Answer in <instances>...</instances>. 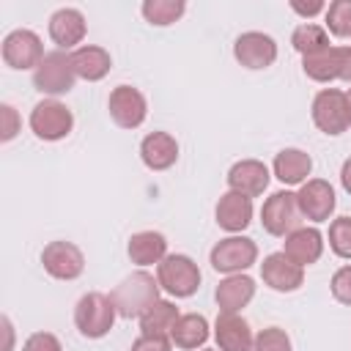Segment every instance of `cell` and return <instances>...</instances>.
I'll list each match as a JSON object with an SVG mask.
<instances>
[{
    "instance_id": "1",
    "label": "cell",
    "mask_w": 351,
    "mask_h": 351,
    "mask_svg": "<svg viewBox=\"0 0 351 351\" xmlns=\"http://www.w3.org/2000/svg\"><path fill=\"white\" fill-rule=\"evenodd\" d=\"M159 280L145 271V269H137L132 274H126L112 291H110V299L118 310L121 318H140L154 302H159Z\"/></svg>"
},
{
    "instance_id": "2",
    "label": "cell",
    "mask_w": 351,
    "mask_h": 351,
    "mask_svg": "<svg viewBox=\"0 0 351 351\" xmlns=\"http://www.w3.org/2000/svg\"><path fill=\"white\" fill-rule=\"evenodd\" d=\"M115 318H118V310H115L110 293L88 291L74 304V326L88 340H99V337L110 335V329L115 326Z\"/></svg>"
},
{
    "instance_id": "3",
    "label": "cell",
    "mask_w": 351,
    "mask_h": 351,
    "mask_svg": "<svg viewBox=\"0 0 351 351\" xmlns=\"http://www.w3.org/2000/svg\"><path fill=\"white\" fill-rule=\"evenodd\" d=\"M156 280H159V288L173 296V299H189L197 293L200 288V266L184 255V252H167L165 261L156 266Z\"/></svg>"
},
{
    "instance_id": "4",
    "label": "cell",
    "mask_w": 351,
    "mask_h": 351,
    "mask_svg": "<svg viewBox=\"0 0 351 351\" xmlns=\"http://www.w3.org/2000/svg\"><path fill=\"white\" fill-rule=\"evenodd\" d=\"M310 115H313L315 129L324 132V134H329V137H337V134L348 132L351 112H348V96H346V90H340V88H321L313 96Z\"/></svg>"
},
{
    "instance_id": "5",
    "label": "cell",
    "mask_w": 351,
    "mask_h": 351,
    "mask_svg": "<svg viewBox=\"0 0 351 351\" xmlns=\"http://www.w3.org/2000/svg\"><path fill=\"white\" fill-rule=\"evenodd\" d=\"M208 263L214 271L219 274H244L250 266L258 263V244L250 239V236H225L219 239L211 252H208Z\"/></svg>"
},
{
    "instance_id": "6",
    "label": "cell",
    "mask_w": 351,
    "mask_h": 351,
    "mask_svg": "<svg viewBox=\"0 0 351 351\" xmlns=\"http://www.w3.org/2000/svg\"><path fill=\"white\" fill-rule=\"evenodd\" d=\"M77 82L74 66H71V52L63 49H52L44 55V60L38 63V69L33 71V88L49 99H58L63 93H69Z\"/></svg>"
},
{
    "instance_id": "7",
    "label": "cell",
    "mask_w": 351,
    "mask_h": 351,
    "mask_svg": "<svg viewBox=\"0 0 351 351\" xmlns=\"http://www.w3.org/2000/svg\"><path fill=\"white\" fill-rule=\"evenodd\" d=\"M302 211L296 203V192L291 189H277L271 192L263 206H261V225L269 236L285 239L288 233H293L296 228H302Z\"/></svg>"
},
{
    "instance_id": "8",
    "label": "cell",
    "mask_w": 351,
    "mask_h": 351,
    "mask_svg": "<svg viewBox=\"0 0 351 351\" xmlns=\"http://www.w3.org/2000/svg\"><path fill=\"white\" fill-rule=\"evenodd\" d=\"M27 123H30V132L38 140L58 143V140H63V137L71 134V129H74V112L63 101H58V99H41L30 110Z\"/></svg>"
},
{
    "instance_id": "9",
    "label": "cell",
    "mask_w": 351,
    "mask_h": 351,
    "mask_svg": "<svg viewBox=\"0 0 351 351\" xmlns=\"http://www.w3.org/2000/svg\"><path fill=\"white\" fill-rule=\"evenodd\" d=\"M0 55H3V63H5L8 69H16V71H36L47 52H44V44H41V36H38L36 30L16 27V30H11V33L3 38Z\"/></svg>"
},
{
    "instance_id": "10",
    "label": "cell",
    "mask_w": 351,
    "mask_h": 351,
    "mask_svg": "<svg viewBox=\"0 0 351 351\" xmlns=\"http://www.w3.org/2000/svg\"><path fill=\"white\" fill-rule=\"evenodd\" d=\"M296 203H299L302 217L310 219L313 225L329 222L335 214V206H337L335 186L326 178H310L296 189Z\"/></svg>"
},
{
    "instance_id": "11",
    "label": "cell",
    "mask_w": 351,
    "mask_h": 351,
    "mask_svg": "<svg viewBox=\"0 0 351 351\" xmlns=\"http://www.w3.org/2000/svg\"><path fill=\"white\" fill-rule=\"evenodd\" d=\"M41 266H44V271L49 277L71 282L85 271V255L74 241L58 239V241H49L41 250Z\"/></svg>"
},
{
    "instance_id": "12",
    "label": "cell",
    "mask_w": 351,
    "mask_h": 351,
    "mask_svg": "<svg viewBox=\"0 0 351 351\" xmlns=\"http://www.w3.org/2000/svg\"><path fill=\"white\" fill-rule=\"evenodd\" d=\"M107 110H110V118L115 121V126H121V129H137L148 118V101H145L143 90L134 85H115L110 90Z\"/></svg>"
},
{
    "instance_id": "13",
    "label": "cell",
    "mask_w": 351,
    "mask_h": 351,
    "mask_svg": "<svg viewBox=\"0 0 351 351\" xmlns=\"http://www.w3.org/2000/svg\"><path fill=\"white\" fill-rule=\"evenodd\" d=\"M233 58L250 71L269 69L277 60V41L263 30H247L233 41Z\"/></svg>"
},
{
    "instance_id": "14",
    "label": "cell",
    "mask_w": 351,
    "mask_h": 351,
    "mask_svg": "<svg viewBox=\"0 0 351 351\" xmlns=\"http://www.w3.org/2000/svg\"><path fill=\"white\" fill-rule=\"evenodd\" d=\"M49 38L58 49L63 52H74L77 47H82L85 41V33H88V22H85V14L80 8H71V5H63L58 8L52 16H49Z\"/></svg>"
},
{
    "instance_id": "15",
    "label": "cell",
    "mask_w": 351,
    "mask_h": 351,
    "mask_svg": "<svg viewBox=\"0 0 351 351\" xmlns=\"http://www.w3.org/2000/svg\"><path fill=\"white\" fill-rule=\"evenodd\" d=\"M261 280L263 285H269L277 293H293L304 285V269L299 263H293L282 250L271 252L263 258L261 263Z\"/></svg>"
},
{
    "instance_id": "16",
    "label": "cell",
    "mask_w": 351,
    "mask_h": 351,
    "mask_svg": "<svg viewBox=\"0 0 351 351\" xmlns=\"http://www.w3.org/2000/svg\"><path fill=\"white\" fill-rule=\"evenodd\" d=\"M228 189L230 192H241L247 197H258L266 192L269 181H271V170L261 162V159H239L230 165L228 170Z\"/></svg>"
},
{
    "instance_id": "17",
    "label": "cell",
    "mask_w": 351,
    "mask_h": 351,
    "mask_svg": "<svg viewBox=\"0 0 351 351\" xmlns=\"http://www.w3.org/2000/svg\"><path fill=\"white\" fill-rule=\"evenodd\" d=\"M252 197L241 195V192H225L219 200H217V208H214V219L217 225L228 233V236H236L241 230H247L252 225Z\"/></svg>"
},
{
    "instance_id": "18",
    "label": "cell",
    "mask_w": 351,
    "mask_h": 351,
    "mask_svg": "<svg viewBox=\"0 0 351 351\" xmlns=\"http://www.w3.org/2000/svg\"><path fill=\"white\" fill-rule=\"evenodd\" d=\"M324 244H326V241H324V233H321L315 225H302V228H296L293 233L285 236L282 252H285L293 263H299V266L304 269V266H313V263L321 261Z\"/></svg>"
},
{
    "instance_id": "19",
    "label": "cell",
    "mask_w": 351,
    "mask_h": 351,
    "mask_svg": "<svg viewBox=\"0 0 351 351\" xmlns=\"http://www.w3.org/2000/svg\"><path fill=\"white\" fill-rule=\"evenodd\" d=\"M214 340L219 351H252V326L239 313H219L214 321Z\"/></svg>"
},
{
    "instance_id": "20",
    "label": "cell",
    "mask_w": 351,
    "mask_h": 351,
    "mask_svg": "<svg viewBox=\"0 0 351 351\" xmlns=\"http://www.w3.org/2000/svg\"><path fill=\"white\" fill-rule=\"evenodd\" d=\"M140 159L148 170L162 173L178 162V140L170 132H148L140 140Z\"/></svg>"
},
{
    "instance_id": "21",
    "label": "cell",
    "mask_w": 351,
    "mask_h": 351,
    "mask_svg": "<svg viewBox=\"0 0 351 351\" xmlns=\"http://www.w3.org/2000/svg\"><path fill=\"white\" fill-rule=\"evenodd\" d=\"M255 288L258 285L247 271L244 274H228L214 288V302H217L219 313H241L255 299Z\"/></svg>"
},
{
    "instance_id": "22",
    "label": "cell",
    "mask_w": 351,
    "mask_h": 351,
    "mask_svg": "<svg viewBox=\"0 0 351 351\" xmlns=\"http://www.w3.org/2000/svg\"><path fill=\"white\" fill-rule=\"evenodd\" d=\"M313 173V156L302 148H282L271 162V176L285 186H302L310 181Z\"/></svg>"
},
{
    "instance_id": "23",
    "label": "cell",
    "mask_w": 351,
    "mask_h": 351,
    "mask_svg": "<svg viewBox=\"0 0 351 351\" xmlns=\"http://www.w3.org/2000/svg\"><path fill=\"white\" fill-rule=\"evenodd\" d=\"M126 255L134 266H159L167 255V239L159 230H137L126 241Z\"/></svg>"
},
{
    "instance_id": "24",
    "label": "cell",
    "mask_w": 351,
    "mask_h": 351,
    "mask_svg": "<svg viewBox=\"0 0 351 351\" xmlns=\"http://www.w3.org/2000/svg\"><path fill=\"white\" fill-rule=\"evenodd\" d=\"M71 66L77 80H88V82H99L110 74L112 69V58L104 47L99 44H82L71 52Z\"/></svg>"
},
{
    "instance_id": "25",
    "label": "cell",
    "mask_w": 351,
    "mask_h": 351,
    "mask_svg": "<svg viewBox=\"0 0 351 351\" xmlns=\"http://www.w3.org/2000/svg\"><path fill=\"white\" fill-rule=\"evenodd\" d=\"M302 71H304L313 82H324V85L340 80V74H343V47L329 44L326 49L302 58Z\"/></svg>"
},
{
    "instance_id": "26",
    "label": "cell",
    "mask_w": 351,
    "mask_h": 351,
    "mask_svg": "<svg viewBox=\"0 0 351 351\" xmlns=\"http://www.w3.org/2000/svg\"><path fill=\"white\" fill-rule=\"evenodd\" d=\"M208 335H211V326H208L206 315H200V313H184L176 321V326L170 332V340L181 351H197V348L206 346Z\"/></svg>"
},
{
    "instance_id": "27",
    "label": "cell",
    "mask_w": 351,
    "mask_h": 351,
    "mask_svg": "<svg viewBox=\"0 0 351 351\" xmlns=\"http://www.w3.org/2000/svg\"><path fill=\"white\" fill-rule=\"evenodd\" d=\"M181 318L178 307L170 299H159L154 302L137 321H140V335H156V337H170L176 321Z\"/></svg>"
},
{
    "instance_id": "28",
    "label": "cell",
    "mask_w": 351,
    "mask_h": 351,
    "mask_svg": "<svg viewBox=\"0 0 351 351\" xmlns=\"http://www.w3.org/2000/svg\"><path fill=\"white\" fill-rule=\"evenodd\" d=\"M291 47H293L302 58L315 55V52H321V49L329 47V33H326L324 25L302 22V25H296L293 33H291Z\"/></svg>"
},
{
    "instance_id": "29",
    "label": "cell",
    "mask_w": 351,
    "mask_h": 351,
    "mask_svg": "<svg viewBox=\"0 0 351 351\" xmlns=\"http://www.w3.org/2000/svg\"><path fill=\"white\" fill-rule=\"evenodd\" d=\"M186 11V3L184 0H145L140 5V14L148 25L154 27H167L173 22H178Z\"/></svg>"
},
{
    "instance_id": "30",
    "label": "cell",
    "mask_w": 351,
    "mask_h": 351,
    "mask_svg": "<svg viewBox=\"0 0 351 351\" xmlns=\"http://www.w3.org/2000/svg\"><path fill=\"white\" fill-rule=\"evenodd\" d=\"M324 27L335 38H351V0H335L324 11Z\"/></svg>"
},
{
    "instance_id": "31",
    "label": "cell",
    "mask_w": 351,
    "mask_h": 351,
    "mask_svg": "<svg viewBox=\"0 0 351 351\" xmlns=\"http://www.w3.org/2000/svg\"><path fill=\"white\" fill-rule=\"evenodd\" d=\"M329 250L343 258V261H351V217H335L329 222Z\"/></svg>"
},
{
    "instance_id": "32",
    "label": "cell",
    "mask_w": 351,
    "mask_h": 351,
    "mask_svg": "<svg viewBox=\"0 0 351 351\" xmlns=\"http://www.w3.org/2000/svg\"><path fill=\"white\" fill-rule=\"evenodd\" d=\"M252 351H293V343L288 337L285 329L280 326H266L255 335L252 340Z\"/></svg>"
},
{
    "instance_id": "33",
    "label": "cell",
    "mask_w": 351,
    "mask_h": 351,
    "mask_svg": "<svg viewBox=\"0 0 351 351\" xmlns=\"http://www.w3.org/2000/svg\"><path fill=\"white\" fill-rule=\"evenodd\" d=\"M329 291H332L335 302L351 307V263L340 266V269L332 274V280H329Z\"/></svg>"
},
{
    "instance_id": "34",
    "label": "cell",
    "mask_w": 351,
    "mask_h": 351,
    "mask_svg": "<svg viewBox=\"0 0 351 351\" xmlns=\"http://www.w3.org/2000/svg\"><path fill=\"white\" fill-rule=\"evenodd\" d=\"M19 129H22V118H19L16 107L3 101L0 104V143H11L19 134Z\"/></svg>"
},
{
    "instance_id": "35",
    "label": "cell",
    "mask_w": 351,
    "mask_h": 351,
    "mask_svg": "<svg viewBox=\"0 0 351 351\" xmlns=\"http://www.w3.org/2000/svg\"><path fill=\"white\" fill-rule=\"evenodd\" d=\"M22 351H63V343L52 332H33L22 343Z\"/></svg>"
},
{
    "instance_id": "36",
    "label": "cell",
    "mask_w": 351,
    "mask_h": 351,
    "mask_svg": "<svg viewBox=\"0 0 351 351\" xmlns=\"http://www.w3.org/2000/svg\"><path fill=\"white\" fill-rule=\"evenodd\" d=\"M129 351H173L170 337H156V335H140Z\"/></svg>"
},
{
    "instance_id": "37",
    "label": "cell",
    "mask_w": 351,
    "mask_h": 351,
    "mask_svg": "<svg viewBox=\"0 0 351 351\" xmlns=\"http://www.w3.org/2000/svg\"><path fill=\"white\" fill-rule=\"evenodd\" d=\"M288 5H291V11H296V14H299V16H304V19H310V16H318V14H324V11H326V3H324V0H310V3H302V0H291Z\"/></svg>"
},
{
    "instance_id": "38",
    "label": "cell",
    "mask_w": 351,
    "mask_h": 351,
    "mask_svg": "<svg viewBox=\"0 0 351 351\" xmlns=\"http://www.w3.org/2000/svg\"><path fill=\"white\" fill-rule=\"evenodd\" d=\"M0 326H3V332H5L3 351H14V326H11V318H8V315H3V318H0Z\"/></svg>"
},
{
    "instance_id": "39",
    "label": "cell",
    "mask_w": 351,
    "mask_h": 351,
    "mask_svg": "<svg viewBox=\"0 0 351 351\" xmlns=\"http://www.w3.org/2000/svg\"><path fill=\"white\" fill-rule=\"evenodd\" d=\"M340 82H351V44H343V74Z\"/></svg>"
},
{
    "instance_id": "40",
    "label": "cell",
    "mask_w": 351,
    "mask_h": 351,
    "mask_svg": "<svg viewBox=\"0 0 351 351\" xmlns=\"http://www.w3.org/2000/svg\"><path fill=\"white\" fill-rule=\"evenodd\" d=\"M340 186L346 189V195H351V156L340 165Z\"/></svg>"
},
{
    "instance_id": "41",
    "label": "cell",
    "mask_w": 351,
    "mask_h": 351,
    "mask_svg": "<svg viewBox=\"0 0 351 351\" xmlns=\"http://www.w3.org/2000/svg\"><path fill=\"white\" fill-rule=\"evenodd\" d=\"M346 96H348V112H351V88L346 90Z\"/></svg>"
},
{
    "instance_id": "42",
    "label": "cell",
    "mask_w": 351,
    "mask_h": 351,
    "mask_svg": "<svg viewBox=\"0 0 351 351\" xmlns=\"http://www.w3.org/2000/svg\"><path fill=\"white\" fill-rule=\"evenodd\" d=\"M200 351H214V348H200Z\"/></svg>"
}]
</instances>
